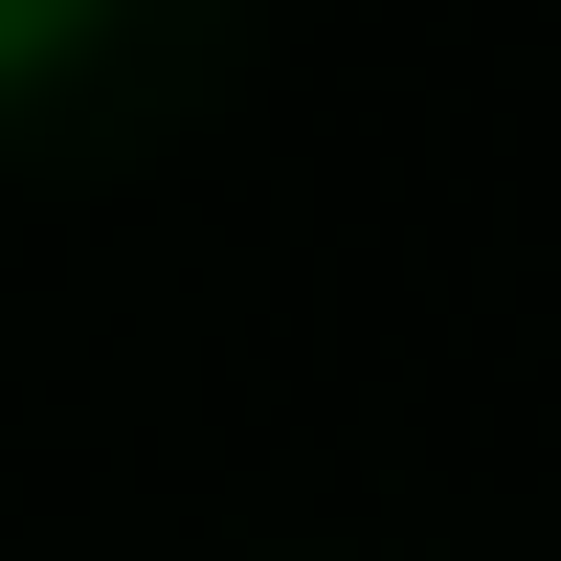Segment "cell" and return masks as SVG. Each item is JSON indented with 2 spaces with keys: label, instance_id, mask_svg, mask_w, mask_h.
I'll use <instances>...</instances> for the list:
<instances>
[{
  "label": "cell",
  "instance_id": "1",
  "mask_svg": "<svg viewBox=\"0 0 561 561\" xmlns=\"http://www.w3.org/2000/svg\"><path fill=\"white\" fill-rule=\"evenodd\" d=\"M68 45H90V0H0V90H23V68H68Z\"/></svg>",
  "mask_w": 561,
  "mask_h": 561
}]
</instances>
